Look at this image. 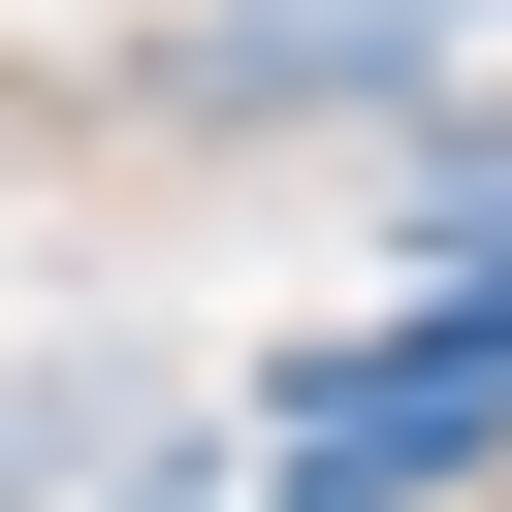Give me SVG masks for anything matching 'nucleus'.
<instances>
[{
    "mask_svg": "<svg viewBox=\"0 0 512 512\" xmlns=\"http://www.w3.org/2000/svg\"><path fill=\"white\" fill-rule=\"evenodd\" d=\"M448 448H512V320H416V352H352V384L288 416V512H384V480H448Z\"/></svg>",
    "mask_w": 512,
    "mask_h": 512,
    "instance_id": "1",
    "label": "nucleus"
}]
</instances>
